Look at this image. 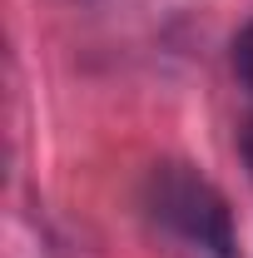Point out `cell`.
Wrapping results in <instances>:
<instances>
[{
	"label": "cell",
	"instance_id": "1",
	"mask_svg": "<svg viewBox=\"0 0 253 258\" xmlns=\"http://www.w3.org/2000/svg\"><path fill=\"white\" fill-rule=\"evenodd\" d=\"M144 219L169 253L184 258H238L233 219L223 194L199 179L189 164H159L144 184Z\"/></svg>",
	"mask_w": 253,
	"mask_h": 258
},
{
	"label": "cell",
	"instance_id": "2",
	"mask_svg": "<svg viewBox=\"0 0 253 258\" xmlns=\"http://www.w3.org/2000/svg\"><path fill=\"white\" fill-rule=\"evenodd\" d=\"M233 64H238V75H243V85L253 90V20L243 25V35H238V45H233Z\"/></svg>",
	"mask_w": 253,
	"mask_h": 258
},
{
	"label": "cell",
	"instance_id": "3",
	"mask_svg": "<svg viewBox=\"0 0 253 258\" xmlns=\"http://www.w3.org/2000/svg\"><path fill=\"white\" fill-rule=\"evenodd\" d=\"M243 159H248V174H253V124H248V139H243Z\"/></svg>",
	"mask_w": 253,
	"mask_h": 258
}]
</instances>
